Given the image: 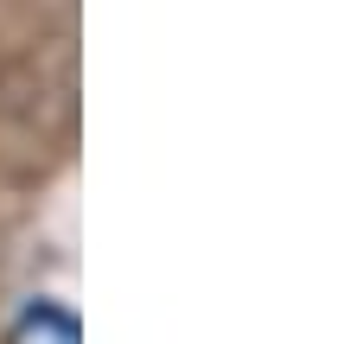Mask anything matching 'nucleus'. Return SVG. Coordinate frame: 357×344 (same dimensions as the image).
I'll return each instance as SVG.
<instances>
[{
	"label": "nucleus",
	"instance_id": "1",
	"mask_svg": "<svg viewBox=\"0 0 357 344\" xmlns=\"http://www.w3.org/2000/svg\"><path fill=\"white\" fill-rule=\"evenodd\" d=\"M7 344H83V325L70 306H58V299H32V306L13 319Z\"/></svg>",
	"mask_w": 357,
	"mask_h": 344
}]
</instances>
